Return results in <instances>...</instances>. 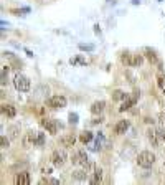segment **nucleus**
Listing matches in <instances>:
<instances>
[{
  "mask_svg": "<svg viewBox=\"0 0 165 185\" xmlns=\"http://www.w3.org/2000/svg\"><path fill=\"white\" fill-rule=\"evenodd\" d=\"M73 177H74L76 180H84V179H86V174L82 172V170H78V172L73 174Z\"/></svg>",
  "mask_w": 165,
  "mask_h": 185,
  "instance_id": "nucleus-16",
  "label": "nucleus"
},
{
  "mask_svg": "<svg viewBox=\"0 0 165 185\" xmlns=\"http://www.w3.org/2000/svg\"><path fill=\"white\" fill-rule=\"evenodd\" d=\"M73 162H74V164H81L82 167H86V165H88V157H86L84 150H79V152L73 157Z\"/></svg>",
  "mask_w": 165,
  "mask_h": 185,
  "instance_id": "nucleus-6",
  "label": "nucleus"
},
{
  "mask_svg": "<svg viewBox=\"0 0 165 185\" xmlns=\"http://www.w3.org/2000/svg\"><path fill=\"white\" fill-rule=\"evenodd\" d=\"M104 106H106L104 101H96L93 106H91V112H93V114H101V112L104 111Z\"/></svg>",
  "mask_w": 165,
  "mask_h": 185,
  "instance_id": "nucleus-8",
  "label": "nucleus"
},
{
  "mask_svg": "<svg viewBox=\"0 0 165 185\" xmlns=\"http://www.w3.org/2000/svg\"><path fill=\"white\" fill-rule=\"evenodd\" d=\"M157 134L160 136V139H162V141H165V131H163V129H159Z\"/></svg>",
  "mask_w": 165,
  "mask_h": 185,
  "instance_id": "nucleus-26",
  "label": "nucleus"
},
{
  "mask_svg": "<svg viewBox=\"0 0 165 185\" xmlns=\"http://www.w3.org/2000/svg\"><path fill=\"white\" fill-rule=\"evenodd\" d=\"M13 84H15V88H17V91H20V93H27V91H30V79H28L27 76H23V74H17L15 79H13Z\"/></svg>",
  "mask_w": 165,
  "mask_h": 185,
  "instance_id": "nucleus-2",
  "label": "nucleus"
},
{
  "mask_svg": "<svg viewBox=\"0 0 165 185\" xmlns=\"http://www.w3.org/2000/svg\"><path fill=\"white\" fill-rule=\"evenodd\" d=\"M51 160H53V165H63L66 162V152L65 150H55L51 155Z\"/></svg>",
  "mask_w": 165,
  "mask_h": 185,
  "instance_id": "nucleus-4",
  "label": "nucleus"
},
{
  "mask_svg": "<svg viewBox=\"0 0 165 185\" xmlns=\"http://www.w3.org/2000/svg\"><path fill=\"white\" fill-rule=\"evenodd\" d=\"M157 83H159V86H160V89L165 93V78L163 76H159L157 78Z\"/></svg>",
  "mask_w": 165,
  "mask_h": 185,
  "instance_id": "nucleus-19",
  "label": "nucleus"
},
{
  "mask_svg": "<svg viewBox=\"0 0 165 185\" xmlns=\"http://www.w3.org/2000/svg\"><path fill=\"white\" fill-rule=\"evenodd\" d=\"M2 112H3V114H7L8 117H15L17 109L13 106H10V104H3V106H2Z\"/></svg>",
  "mask_w": 165,
  "mask_h": 185,
  "instance_id": "nucleus-10",
  "label": "nucleus"
},
{
  "mask_svg": "<svg viewBox=\"0 0 165 185\" xmlns=\"http://www.w3.org/2000/svg\"><path fill=\"white\" fill-rule=\"evenodd\" d=\"M71 65H86V60L78 56V58H71Z\"/></svg>",
  "mask_w": 165,
  "mask_h": 185,
  "instance_id": "nucleus-15",
  "label": "nucleus"
},
{
  "mask_svg": "<svg viewBox=\"0 0 165 185\" xmlns=\"http://www.w3.org/2000/svg\"><path fill=\"white\" fill-rule=\"evenodd\" d=\"M63 145H66V147H73L74 145V142H76V139H74V136H66V137H63Z\"/></svg>",
  "mask_w": 165,
  "mask_h": 185,
  "instance_id": "nucleus-13",
  "label": "nucleus"
},
{
  "mask_svg": "<svg viewBox=\"0 0 165 185\" xmlns=\"http://www.w3.org/2000/svg\"><path fill=\"white\" fill-rule=\"evenodd\" d=\"M66 103L68 101L65 96H53V98H50V101H48V106L53 109H61L66 106Z\"/></svg>",
  "mask_w": 165,
  "mask_h": 185,
  "instance_id": "nucleus-3",
  "label": "nucleus"
},
{
  "mask_svg": "<svg viewBox=\"0 0 165 185\" xmlns=\"http://www.w3.org/2000/svg\"><path fill=\"white\" fill-rule=\"evenodd\" d=\"M101 180V169H96V172H94V179H93V183H98Z\"/></svg>",
  "mask_w": 165,
  "mask_h": 185,
  "instance_id": "nucleus-20",
  "label": "nucleus"
},
{
  "mask_svg": "<svg viewBox=\"0 0 165 185\" xmlns=\"http://www.w3.org/2000/svg\"><path fill=\"white\" fill-rule=\"evenodd\" d=\"M79 50H82V51H93V50H94V45H84V43H79Z\"/></svg>",
  "mask_w": 165,
  "mask_h": 185,
  "instance_id": "nucleus-17",
  "label": "nucleus"
},
{
  "mask_svg": "<svg viewBox=\"0 0 165 185\" xmlns=\"http://www.w3.org/2000/svg\"><path fill=\"white\" fill-rule=\"evenodd\" d=\"M43 127H45L50 134H56L58 132V124H56V121H53V119H45L43 121Z\"/></svg>",
  "mask_w": 165,
  "mask_h": 185,
  "instance_id": "nucleus-5",
  "label": "nucleus"
},
{
  "mask_svg": "<svg viewBox=\"0 0 165 185\" xmlns=\"http://www.w3.org/2000/svg\"><path fill=\"white\" fill-rule=\"evenodd\" d=\"M112 99H116V101H117V99H125V94L122 91H116L112 94Z\"/></svg>",
  "mask_w": 165,
  "mask_h": 185,
  "instance_id": "nucleus-18",
  "label": "nucleus"
},
{
  "mask_svg": "<svg viewBox=\"0 0 165 185\" xmlns=\"http://www.w3.org/2000/svg\"><path fill=\"white\" fill-rule=\"evenodd\" d=\"M2 145H3V147H5V145H8V141L5 139V137H2Z\"/></svg>",
  "mask_w": 165,
  "mask_h": 185,
  "instance_id": "nucleus-27",
  "label": "nucleus"
},
{
  "mask_svg": "<svg viewBox=\"0 0 165 185\" xmlns=\"http://www.w3.org/2000/svg\"><path fill=\"white\" fill-rule=\"evenodd\" d=\"M17 185H28L30 183V175H28L27 172H23V174H18L17 175Z\"/></svg>",
  "mask_w": 165,
  "mask_h": 185,
  "instance_id": "nucleus-9",
  "label": "nucleus"
},
{
  "mask_svg": "<svg viewBox=\"0 0 165 185\" xmlns=\"http://www.w3.org/2000/svg\"><path fill=\"white\" fill-rule=\"evenodd\" d=\"M134 103H135V98H130V99H127V101H124V104H122L119 109H121V111H127V109L132 106Z\"/></svg>",
  "mask_w": 165,
  "mask_h": 185,
  "instance_id": "nucleus-14",
  "label": "nucleus"
},
{
  "mask_svg": "<svg viewBox=\"0 0 165 185\" xmlns=\"http://www.w3.org/2000/svg\"><path fill=\"white\" fill-rule=\"evenodd\" d=\"M142 63V56H135L134 61H132V65H140Z\"/></svg>",
  "mask_w": 165,
  "mask_h": 185,
  "instance_id": "nucleus-24",
  "label": "nucleus"
},
{
  "mask_svg": "<svg viewBox=\"0 0 165 185\" xmlns=\"http://www.w3.org/2000/svg\"><path fill=\"white\" fill-rule=\"evenodd\" d=\"M154 160H155V155L152 152H149V150H144V152L139 154L137 164L140 165V167H144V169H149V167H152Z\"/></svg>",
  "mask_w": 165,
  "mask_h": 185,
  "instance_id": "nucleus-1",
  "label": "nucleus"
},
{
  "mask_svg": "<svg viewBox=\"0 0 165 185\" xmlns=\"http://www.w3.org/2000/svg\"><path fill=\"white\" fill-rule=\"evenodd\" d=\"M35 144H38V145L43 144V134H38V139L35 141Z\"/></svg>",
  "mask_w": 165,
  "mask_h": 185,
  "instance_id": "nucleus-25",
  "label": "nucleus"
},
{
  "mask_svg": "<svg viewBox=\"0 0 165 185\" xmlns=\"http://www.w3.org/2000/svg\"><path fill=\"white\" fill-rule=\"evenodd\" d=\"M149 139H150V142H152L154 145H157V139H155V134H154V132H149Z\"/></svg>",
  "mask_w": 165,
  "mask_h": 185,
  "instance_id": "nucleus-22",
  "label": "nucleus"
},
{
  "mask_svg": "<svg viewBox=\"0 0 165 185\" xmlns=\"http://www.w3.org/2000/svg\"><path fill=\"white\" fill-rule=\"evenodd\" d=\"M79 141L82 142V144H88V142L93 141V134H91L89 131H84V132H81V136H79Z\"/></svg>",
  "mask_w": 165,
  "mask_h": 185,
  "instance_id": "nucleus-11",
  "label": "nucleus"
},
{
  "mask_svg": "<svg viewBox=\"0 0 165 185\" xmlns=\"http://www.w3.org/2000/svg\"><path fill=\"white\" fill-rule=\"evenodd\" d=\"M129 129V121H119L114 127L116 134H125V131Z\"/></svg>",
  "mask_w": 165,
  "mask_h": 185,
  "instance_id": "nucleus-7",
  "label": "nucleus"
},
{
  "mask_svg": "<svg viewBox=\"0 0 165 185\" xmlns=\"http://www.w3.org/2000/svg\"><path fill=\"white\" fill-rule=\"evenodd\" d=\"M70 122H71V124H76V122H78V114H76V112H71V114H70Z\"/></svg>",
  "mask_w": 165,
  "mask_h": 185,
  "instance_id": "nucleus-21",
  "label": "nucleus"
},
{
  "mask_svg": "<svg viewBox=\"0 0 165 185\" xmlns=\"http://www.w3.org/2000/svg\"><path fill=\"white\" fill-rule=\"evenodd\" d=\"M103 142H104V136L99 134L98 137H96V142L93 144V147H91V150H99L101 145H103Z\"/></svg>",
  "mask_w": 165,
  "mask_h": 185,
  "instance_id": "nucleus-12",
  "label": "nucleus"
},
{
  "mask_svg": "<svg viewBox=\"0 0 165 185\" xmlns=\"http://www.w3.org/2000/svg\"><path fill=\"white\" fill-rule=\"evenodd\" d=\"M147 55H149V60H150V61H157V58H155V53H154V51L147 50Z\"/></svg>",
  "mask_w": 165,
  "mask_h": 185,
  "instance_id": "nucleus-23",
  "label": "nucleus"
}]
</instances>
